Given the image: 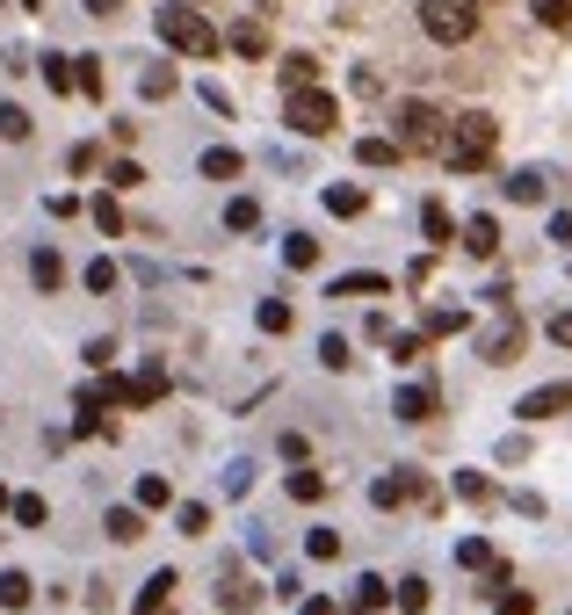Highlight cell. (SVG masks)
<instances>
[{
	"label": "cell",
	"instance_id": "obj_44",
	"mask_svg": "<svg viewBox=\"0 0 572 615\" xmlns=\"http://www.w3.org/2000/svg\"><path fill=\"white\" fill-rule=\"evenodd\" d=\"M66 167H73V174H95V167H102V145H87V138H80V145L66 152Z\"/></svg>",
	"mask_w": 572,
	"mask_h": 615
},
{
	"label": "cell",
	"instance_id": "obj_47",
	"mask_svg": "<svg viewBox=\"0 0 572 615\" xmlns=\"http://www.w3.org/2000/svg\"><path fill=\"white\" fill-rule=\"evenodd\" d=\"M138 181H145L138 160H116V167H109V189H138Z\"/></svg>",
	"mask_w": 572,
	"mask_h": 615
},
{
	"label": "cell",
	"instance_id": "obj_12",
	"mask_svg": "<svg viewBox=\"0 0 572 615\" xmlns=\"http://www.w3.org/2000/svg\"><path fill=\"white\" fill-rule=\"evenodd\" d=\"M29 283H37L44 297L66 283V261H58V246H29Z\"/></svg>",
	"mask_w": 572,
	"mask_h": 615
},
{
	"label": "cell",
	"instance_id": "obj_34",
	"mask_svg": "<svg viewBox=\"0 0 572 615\" xmlns=\"http://www.w3.org/2000/svg\"><path fill=\"white\" fill-rule=\"evenodd\" d=\"M457 565H464V572H493V543H486V536H464V543H457Z\"/></svg>",
	"mask_w": 572,
	"mask_h": 615
},
{
	"label": "cell",
	"instance_id": "obj_6",
	"mask_svg": "<svg viewBox=\"0 0 572 615\" xmlns=\"http://www.w3.org/2000/svg\"><path fill=\"white\" fill-rule=\"evenodd\" d=\"M522 341H529V326L515 319V304H507V312H493V326L478 333V362H493V369L522 362Z\"/></svg>",
	"mask_w": 572,
	"mask_h": 615
},
{
	"label": "cell",
	"instance_id": "obj_30",
	"mask_svg": "<svg viewBox=\"0 0 572 615\" xmlns=\"http://www.w3.org/2000/svg\"><path fill=\"white\" fill-rule=\"evenodd\" d=\"M355 160H363V167H391V160H399V138H355Z\"/></svg>",
	"mask_w": 572,
	"mask_h": 615
},
{
	"label": "cell",
	"instance_id": "obj_31",
	"mask_svg": "<svg viewBox=\"0 0 572 615\" xmlns=\"http://www.w3.org/2000/svg\"><path fill=\"white\" fill-rule=\"evenodd\" d=\"M15 521H22V529H44V521H51V507H44V492H15V507H8Z\"/></svg>",
	"mask_w": 572,
	"mask_h": 615
},
{
	"label": "cell",
	"instance_id": "obj_39",
	"mask_svg": "<svg viewBox=\"0 0 572 615\" xmlns=\"http://www.w3.org/2000/svg\"><path fill=\"white\" fill-rule=\"evenodd\" d=\"M529 15L544 29H572V0H529Z\"/></svg>",
	"mask_w": 572,
	"mask_h": 615
},
{
	"label": "cell",
	"instance_id": "obj_22",
	"mask_svg": "<svg viewBox=\"0 0 572 615\" xmlns=\"http://www.w3.org/2000/svg\"><path fill=\"white\" fill-rule=\"evenodd\" d=\"M464 326H471V312H457V304H435L420 333H428V341H449V333H464Z\"/></svg>",
	"mask_w": 572,
	"mask_h": 615
},
{
	"label": "cell",
	"instance_id": "obj_41",
	"mask_svg": "<svg viewBox=\"0 0 572 615\" xmlns=\"http://www.w3.org/2000/svg\"><path fill=\"white\" fill-rule=\"evenodd\" d=\"M80 283L95 290V297H109V290H116V261H87V275H80Z\"/></svg>",
	"mask_w": 572,
	"mask_h": 615
},
{
	"label": "cell",
	"instance_id": "obj_51",
	"mask_svg": "<svg viewBox=\"0 0 572 615\" xmlns=\"http://www.w3.org/2000/svg\"><path fill=\"white\" fill-rule=\"evenodd\" d=\"M254 485V464H225V492H247Z\"/></svg>",
	"mask_w": 572,
	"mask_h": 615
},
{
	"label": "cell",
	"instance_id": "obj_40",
	"mask_svg": "<svg viewBox=\"0 0 572 615\" xmlns=\"http://www.w3.org/2000/svg\"><path fill=\"white\" fill-rule=\"evenodd\" d=\"M428 355V333H391V362H420Z\"/></svg>",
	"mask_w": 572,
	"mask_h": 615
},
{
	"label": "cell",
	"instance_id": "obj_48",
	"mask_svg": "<svg viewBox=\"0 0 572 615\" xmlns=\"http://www.w3.org/2000/svg\"><path fill=\"white\" fill-rule=\"evenodd\" d=\"M80 362H87V369H109V362H116V341H87Z\"/></svg>",
	"mask_w": 572,
	"mask_h": 615
},
{
	"label": "cell",
	"instance_id": "obj_8",
	"mask_svg": "<svg viewBox=\"0 0 572 615\" xmlns=\"http://www.w3.org/2000/svg\"><path fill=\"white\" fill-rule=\"evenodd\" d=\"M37 73H44V87H51V95H80V58L44 51V58H37Z\"/></svg>",
	"mask_w": 572,
	"mask_h": 615
},
{
	"label": "cell",
	"instance_id": "obj_1",
	"mask_svg": "<svg viewBox=\"0 0 572 615\" xmlns=\"http://www.w3.org/2000/svg\"><path fill=\"white\" fill-rule=\"evenodd\" d=\"M493 152H500V123H493L486 109L449 116V138H442V167H449V174H478V167H493Z\"/></svg>",
	"mask_w": 572,
	"mask_h": 615
},
{
	"label": "cell",
	"instance_id": "obj_52",
	"mask_svg": "<svg viewBox=\"0 0 572 615\" xmlns=\"http://www.w3.org/2000/svg\"><path fill=\"white\" fill-rule=\"evenodd\" d=\"M297 615H334V601H326V594H305V601H297Z\"/></svg>",
	"mask_w": 572,
	"mask_h": 615
},
{
	"label": "cell",
	"instance_id": "obj_25",
	"mask_svg": "<svg viewBox=\"0 0 572 615\" xmlns=\"http://www.w3.org/2000/svg\"><path fill=\"white\" fill-rule=\"evenodd\" d=\"M29 131H37L29 109H22V102H0V138H8V145H29Z\"/></svg>",
	"mask_w": 572,
	"mask_h": 615
},
{
	"label": "cell",
	"instance_id": "obj_28",
	"mask_svg": "<svg viewBox=\"0 0 572 615\" xmlns=\"http://www.w3.org/2000/svg\"><path fill=\"white\" fill-rule=\"evenodd\" d=\"M391 601H399L406 615H428V601H435V587H428V579H420V572H413V579H399V594H391Z\"/></svg>",
	"mask_w": 572,
	"mask_h": 615
},
{
	"label": "cell",
	"instance_id": "obj_17",
	"mask_svg": "<svg viewBox=\"0 0 572 615\" xmlns=\"http://www.w3.org/2000/svg\"><path fill=\"white\" fill-rule=\"evenodd\" d=\"M102 529H109V543H138L145 536V507H109Z\"/></svg>",
	"mask_w": 572,
	"mask_h": 615
},
{
	"label": "cell",
	"instance_id": "obj_26",
	"mask_svg": "<svg viewBox=\"0 0 572 615\" xmlns=\"http://www.w3.org/2000/svg\"><path fill=\"white\" fill-rule=\"evenodd\" d=\"M138 507H145V514H160V507H174V485H167L160 471H145V478H138Z\"/></svg>",
	"mask_w": 572,
	"mask_h": 615
},
{
	"label": "cell",
	"instance_id": "obj_33",
	"mask_svg": "<svg viewBox=\"0 0 572 615\" xmlns=\"http://www.w3.org/2000/svg\"><path fill=\"white\" fill-rule=\"evenodd\" d=\"M457 500H471V507H493L500 492H493V478H478V471H457Z\"/></svg>",
	"mask_w": 572,
	"mask_h": 615
},
{
	"label": "cell",
	"instance_id": "obj_2",
	"mask_svg": "<svg viewBox=\"0 0 572 615\" xmlns=\"http://www.w3.org/2000/svg\"><path fill=\"white\" fill-rule=\"evenodd\" d=\"M153 29H160V44L182 51V58H218V44H225L203 8H153Z\"/></svg>",
	"mask_w": 572,
	"mask_h": 615
},
{
	"label": "cell",
	"instance_id": "obj_15",
	"mask_svg": "<svg viewBox=\"0 0 572 615\" xmlns=\"http://www.w3.org/2000/svg\"><path fill=\"white\" fill-rule=\"evenodd\" d=\"M507 196H515V203H544L551 196V174L544 167H515V174H507Z\"/></svg>",
	"mask_w": 572,
	"mask_h": 615
},
{
	"label": "cell",
	"instance_id": "obj_11",
	"mask_svg": "<svg viewBox=\"0 0 572 615\" xmlns=\"http://www.w3.org/2000/svg\"><path fill=\"white\" fill-rule=\"evenodd\" d=\"M174 587H182V572H167V565H160L153 579H145V594L131 601V615H160V608L174 601Z\"/></svg>",
	"mask_w": 572,
	"mask_h": 615
},
{
	"label": "cell",
	"instance_id": "obj_13",
	"mask_svg": "<svg viewBox=\"0 0 572 615\" xmlns=\"http://www.w3.org/2000/svg\"><path fill=\"white\" fill-rule=\"evenodd\" d=\"M218 608L225 615H247V608H261V587H254V579H239V572H225L218 579Z\"/></svg>",
	"mask_w": 572,
	"mask_h": 615
},
{
	"label": "cell",
	"instance_id": "obj_38",
	"mask_svg": "<svg viewBox=\"0 0 572 615\" xmlns=\"http://www.w3.org/2000/svg\"><path fill=\"white\" fill-rule=\"evenodd\" d=\"M290 500H326V471H290Z\"/></svg>",
	"mask_w": 572,
	"mask_h": 615
},
{
	"label": "cell",
	"instance_id": "obj_54",
	"mask_svg": "<svg viewBox=\"0 0 572 615\" xmlns=\"http://www.w3.org/2000/svg\"><path fill=\"white\" fill-rule=\"evenodd\" d=\"M0 507H15V492H8V485H0Z\"/></svg>",
	"mask_w": 572,
	"mask_h": 615
},
{
	"label": "cell",
	"instance_id": "obj_14",
	"mask_svg": "<svg viewBox=\"0 0 572 615\" xmlns=\"http://www.w3.org/2000/svg\"><path fill=\"white\" fill-rule=\"evenodd\" d=\"M326 210H334V218H363L370 189H363V181H334V189H326Z\"/></svg>",
	"mask_w": 572,
	"mask_h": 615
},
{
	"label": "cell",
	"instance_id": "obj_7",
	"mask_svg": "<svg viewBox=\"0 0 572 615\" xmlns=\"http://www.w3.org/2000/svg\"><path fill=\"white\" fill-rule=\"evenodd\" d=\"M565 406H572V377H558V384H536V391L522 398L515 413H522V420H558Z\"/></svg>",
	"mask_w": 572,
	"mask_h": 615
},
{
	"label": "cell",
	"instance_id": "obj_29",
	"mask_svg": "<svg viewBox=\"0 0 572 615\" xmlns=\"http://www.w3.org/2000/svg\"><path fill=\"white\" fill-rule=\"evenodd\" d=\"M384 601H391V587H384L377 572H363V579H355V615H377Z\"/></svg>",
	"mask_w": 572,
	"mask_h": 615
},
{
	"label": "cell",
	"instance_id": "obj_53",
	"mask_svg": "<svg viewBox=\"0 0 572 615\" xmlns=\"http://www.w3.org/2000/svg\"><path fill=\"white\" fill-rule=\"evenodd\" d=\"M116 8H124V0H87V15H102V22H109Z\"/></svg>",
	"mask_w": 572,
	"mask_h": 615
},
{
	"label": "cell",
	"instance_id": "obj_4",
	"mask_svg": "<svg viewBox=\"0 0 572 615\" xmlns=\"http://www.w3.org/2000/svg\"><path fill=\"white\" fill-rule=\"evenodd\" d=\"M283 123L297 138H334V123H341V102L326 95V87H297V95L283 102Z\"/></svg>",
	"mask_w": 572,
	"mask_h": 615
},
{
	"label": "cell",
	"instance_id": "obj_24",
	"mask_svg": "<svg viewBox=\"0 0 572 615\" xmlns=\"http://www.w3.org/2000/svg\"><path fill=\"white\" fill-rule=\"evenodd\" d=\"M37 601V579L29 572H0V608H29Z\"/></svg>",
	"mask_w": 572,
	"mask_h": 615
},
{
	"label": "cell",
	"instance_id": "obj_21",
	"mask_svg": "<svg viewBox=\"0 0 572 615\" xmlns=\"http://www.w3.org/2000/svg\"><path fill=\"white\" fill-rule=\"evenodd\" d=\"M196 167H203V181H232V174H239V167H247V160H239V152H232V145H210V152H203V160H196Z\"/></svg>",
	"mask_w": 572,
	"mask_h": 615
},
{
	"label": "cell",
	"instance_id": "obj_43",
	"mask_svg": "<svg viewBox=\"0 0 572 615\" xmlns=\"http://www.w3.org/2000/svg\"><path fill=\"white\" fill-rule=\"evenodd\" d=\"M102 87H109V80H102V58H80V95L102 102Z\"/></svg>",
	"mask_w": 572,
	"mask_h": 615
},
{
	"label": "cell",
	"instance_id": "obj_55",
	"mask_svg": "<svg viewBox=\"0 0 572 615\" xmlns=\"http://www.w3.org/2000/svg\"><path fill=\"white\" fill-rule=\"evenodd\" d=\"M15 8H44V0H15Z\"/></svg>",
	"mask_w": 572,
	"mask_h": 615
},
{
	"label": "cell",
	"instance_id": "obj_23",
	"mask_svg": "<svg viewBox=\"0 0 572 615\" xmlns=\"http://www.w3.org/2000/svg\"><path fill=\"white\" fill-rule=\"evenodd\" d=\"M420 232H428V246H449V232H457V225H449V203H420Z\"/></svg>",
	"mask_w": 572,
	"mask_h": 615
},
{
	"label": "cell",
	"instance_id": "obj_5",
	"mask_svg": "<svg viewBox=\"0 0 572 615\" xmlns=\"http://www.w3.org/2000/svg\"><path fill=\"white\" fill-rule=\"evenodd\" d=\"M420 29L435 44H471L478 37V0H420Z\"/></svg>",
	"mask_w": 572,
	"mask_h": 615
},
{
	"label": "cell",
	"instance_id": "obj_36",
	"mask_svg": "<svg viewBox=\"0 0 572 615\" xmlns=\"http://www.w3.org/2000/svg\"><path fill=\"white\" fill-rule=\"evenodd\" d=\"M87 218H95L109 239H124V210H116V196H95V203H87Z\"/></svg>",
	"mask_w": 572,
	"mask_h": 615
},
{
	"label": "cell",
	"instance_id": "obj_27",
	"mask_svg": "<svg viewBox=\"0 0 572 615\" xmlns=\"http://www.w3.org/2000/svg\"><path fill=\"white\" fill-rule=\"evenodd\" d=\"M225 232H261V203L254 196H232L225 203Z\"/></svg>",
	"mask_w": 572,
	"mask_h": 615
},
{
	"label": "cell",
	"instance_id": "obj_37",
	"mask_svg": "<svg viewBox=\"0 0 572 615\" xmlns=\"http://www.w3.org/2000/svg\"><path fill=\"white\" fill-rule=\"evenodd\" d=\"M254 319H261V333H290V319H297V312H290L283 297H261V312H254Z\"/></svg>",
	"mask_w": 572,
	"mask_h": 615
},
{
	"label": "cell",
	"instance_id": "obj_16",
	"mask_svg": "<svg viewBox=\"0 0 572 615\" xmlns=\"http://www.w3.org/2000/svg\"><path fill=\"white\" fill-rule=\"evenodd\" d=\"M225 44H232L239 58H268V29L247 15V22H232V29H225Z\"/></svg>",
	"mask_w": 572,
	"mask_h": 615
},
{
	"label": "cell",
	"instance_id": "obj_10",
	"mask_svg": "<svg viewBox=\"0 0 572 615\" xmlns=\"http://www.w3.org/2000/svg\"><path fill=\"white\" fill-rule=\"evenodd\" d=\"M391 413H399L406 427H420V420H435V384H406L399 398H391Z\"/></svg>",
	"mask_w": 572,
	"mask_h": 615
},
{
	"label": "cell",
	"instance_id": "obj_46",
	"mask_svg": "<svg viewBox=\"0 0 572 615\" xmlns=\"http://www.w3.org/2000/svg\"><path fill=\"white\" fill-rule=\"evenodd\" d=\"M493 615H536V594H522V587H515V594H500Z\"/></svg>",
	"mask_w": 572,
	"mask_h": 615
},
{
	"label": "cell",
	"instance_id": "obj_45",
	"mask_svg": "<svg viewBox=\"0 0 572 615\" xmlns=\"http://www.w3.org/2000/svg\"><path fill=\"white\" fill-rule=\"evenodd\" d=\"M319 362H326V369H348L355 355H348V341H341V333H326V341H319Z\"/></svg>",
	"mask_w": 572,
	"mask_h": 615
},
{
	"label": "cell",
	"instance_id": "obj_19",
	"mask_svg": "<svg viewBox=\"0 0 572 615\" xmlns=\"http://www.w3.org/2000/svg\"><path fill=\"white\" fill-rule=\"evenodd\" d=\"M391 283H384V275H370V268H355V275H334V290H326V297H384Z\"/></svg>",
	"mask_w": 572,
	"mask_h": 615
},
{
	"label": "cell",
	"instance_id": "obj_35",
	"mask_svg": "<svg viewBox=\"0 0 572 615\" xmlns=\"http://www.w3.org/2000/svg\"><path fill=\"white\" fill-rule=\"evenodd\" d=\"M174 529H182V536H210V507L203 500H182V507H174Z\"/></svg>",
	"mask_w": 572,
	"mask_h": 615
},
{
	"label": "cell",
	"instance_id": "obj_49",
	"mask_svg": "<svg viewBox=\"0 0 572 615\" xmlns=\"http://www.w3.org/2000/svg\"><path fill=\"white\" fill-rule=\"evenodd\" d=\"M196 95H203V109H218V116H232V95H225V87H218V80H203V87H196Z\"/></svg>",
	"mask_w": 572,
	"mask_h": 615
},
{
	"label": "cell",
	"instance_id": "obj_9",
	"mask_svg": "<svg viewBox=\"0 0 572 615\" xmlns=\"http://www.w3.org/2000/svg\"><path fill=\"white\" fill-rule=\"evenodd\" d=\"M464 254L493 261V254H500V218H486V210H478V218H464Z\"/></svg>",
	"mask_w": 572,
	"mask_h": 615
},
{
	"label": "cell",
	"instance_id": "obj_20",
	"mask_svg": "<svg viewBox=\"0 0 572 615\" xmlns=\"http://www.w3.org/2000/svg\"><path fill=\"white\" fill-rule=\"evenodd\" d=\"M276 73H283V87H290V95H297V87H312V80H319V58H312V51H290Z\"/></svg>",
	"mask_w": 572,
	"mask_h": 615
},
{
	"label": "cell",
	"instance_id": "obj_3",
	"mask_svg": "<svg viewBox=\"0 0 572 615\" xmlns=\"http://www.w3.org/2000/svg\"><path fill=\"white\" fill-rule=\"evenodd\" d=\"M391 123H399V152H442V138H449V116L435 109V102H399L391 109Z\"/></svg>",
	"mask_w": 572,
	"mask_h": 615
},
{
	"label": "cell",
	"instance_id": "obj_42",
	"mask_svg": "<svg viewBox=\"0 0 572 615\" xmlns=\"http://www.w3.org/2000/svg\"><path fill=\"white\" fill-rule=\"evenodd\" d=\"M305 558H319V565L341 558V536H334V529H312V536H305Z\"/></svg>",
	"mask_w": 572,
	"mask_h": 615
},
{
	"label": "cell",
	"instance_id": "obj_50",
	"mask_svg": "<svg viewBox=\"0 0 572 615\" xmlns=\"http://www.w3.org/2000/svg\"><path fill=\"white\" fill-rule=\"evenodd\" d=\"M544 333H551L558 348H572V312H551V319H544Z\"/></svg>",
	"mask_w": 572,
	"mask_h": 615
},
{
	"label": "cell",
	"instance_id": "obj_18",
	"mask_svg": "<svg viewBox=\"0 0 572 615\" xmlns=\"http://www.w3.org/2000/svg\"><path fill=\"white\" fill-rule=\"evenodd\" d=\"M174 87H182V73H174V66H160V58H153V66L138 73V95H145V102H167Z\"/></svg>",
	"mask_w": 572,
	"mask_h": 615
},
{
	"label": "cell",
	"instance_id": "obj_32",
	"mask_svg": "<svg viewBox=\"0 0 572 615\" xmlns=\"http://www.w3.org/2000/svg\"><path fill=\"white\" fill-rule=\"evenodd\" d=\"M283 261H290V268H319V239H312V232H290V239H283Z\"/></svg>",
	"mask_w": 572,
	"mask_h": 615
}]
</instances>
